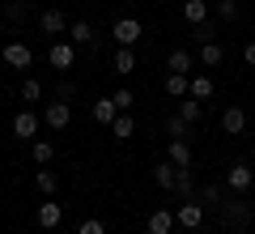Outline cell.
Segmentation results:
<instances>
[{
  "label": "cell",
  "mask_w": 255,
  "mask_h": 234,
  "mask_svg": "<svg viewBox=\"0 0 255 234\" xmlns=\"http://www.w3.org/2000/svg\"><path fill=\"white\" fill-rule=\"evenodd\" d=\"M111 38H115V47H136L140 38H145V26H140L136 17H119L115 26H111Z\"/></svg>",
  "instance_id": "6da1fadb"
},
{
  "label": "cell",
  "mask_w": 255,
  "mask_h": 234,
  "mask_svg": "<svg viewBox=\"0 0 255 234\" xmlns=\"http://www.w3.org/2000/svg\"><path fill=\"white\" fill-rule=\"evenodd\" d=\"M43 124L55 128V132H64V128L73 124V102H64V98L47 102V107H43Z\"/></svg>",
  "instance_id": "7a4b0ae2"
},
{
  "label": "cell",
  "mask_w": 255,
  "mask_h": 234,
  "mask_svg": "<svg viewBox=\"0 0 255 234\" xmlns=\"http://www.w3.org/2000/svg\"><path fill=\"white\" fill-rule=\"evenodd\" d=\"M47 64H51L55 72H68V68L77 64V47L68 43V38H55V43H51V51H47Z\"/></svg>",
  "instance_id": "3957f363"
},
{
  "label": "cell",
  "mask_w": 255,
  "mask_h": 234,
  "mask_svg": "<svg viewBox=\"0 0 255 234\" xmlns=\"http://www.w3.org/2000/svg\"><path fill=\"white\" fill-rule=\"evenodd\" d=\"M221 222H226V226H247V222H251V200H243V196L221 200Z\"/></svg>",
  "instance_id": "277c9868"
},
{
  "label": "cell",
  "mask_w": 255,
  "mask_h": 234,
  "mask_svg": "<svg viewBox=\"0 0 255 234\" xmlns=\"http://www.w3.org/2000/svg\"><path fill=\"white\" fill-rule=\"evenodd\" d=\"M34 222H38V230H60V222H64V205H60L55 196H47L43 205H38Z\"/></svg>",
  "instance_id": "5b68a950"
},
{
  "label": "cell",
  "mask_w": 255,
  "mask_h": 234,
  "mask_svg": "<svg viewBox=\"0 0 255 234\" xmlns=\"http://www.w3.org/2000/svg\"><path fill=\"white\" fill-rule=\"evenodd\" d=\"M213 94H217V81H213L209 72H191V77H187V98H196V102H209Z\"/></svg>",
  "instance_id": "8992f818"
},
{
  "label": "cell",
  "mask_w": 255,
  "mask_h": 234,
  "mask_svg": "<svg viewBox=\"0 0 255 234\" xmlns=\"http://www.w3.org/2000/svg\"><path fill=\"white\" fill-rule=\"evenodd\" d=\"M174 222L187 226V230H200V226H204V205H196V196L183 200V205L174 209Z\"/></svg>",
  "instance_id": "52a82bcc"
},
{
  "label": "cell",
  "mask_w": 255,
  "mask_h": 234,
  "mask_svg": "<svg viewBox=\"0 0 255 234\" xmlns=\"http://www.w3.org/2000/svg\"><path fill=\"white\" fill-rule=\"evenodd\" d=\"M38 30L51 34V38H64V34H68V17H64L60 9H43V13H38Z\"/></svg>",
  "instance_id": "ba28073f"
},
{
  "label": "cell",
  "mask_w": 255,
  "mask_h": 234,
  "mask_svg": "<svg viewBox=\"0 0 255 234\" xmlns=\"http://www.w3.org/2000/svg\"><path fill=\"white\" fill-rule=\"evenodd\" d=\"M226 179H230V192H234V196H247V192H251V183H255V171H251L247 162H234Z\"/></svg>",
  "instance_id": "9c48e42d"
},
{
  "label": "cell",
  "mask_w": 255,
  "mask_h": 234,
  "mask_svg": "<svg viewBox=\"0 0 255 234\" xmlns=\"http://www.w3.org/2000/svg\"><path fill=\"white\" fill-rule=\"evenodd\" d=\"M38 124H43V115H34V111H17V115H13V136L34 141V136H38Z\"/></svg>",
  "instance_id": "30bf717a"
},
{
  "label": "cell",
  "mask_w": 255,
  "mask_h": 234,
  "mask_svg": "<svg viewBox=\"0 0 255 234\" xmlns=\"http://www.w3.org/2000/svg\"><path fill=\"white\" fill-rule=\"evenodd\" d=\"M0 55H4V64H9V68H21V72L34 64V51H30L26 43H4V51H0Z\"/></svg>",
  "instance_id": "8fae6325"
},
{
  "label": "cell",
  "mask_w": 255,
  "mask_h": 234,
  "mask_svg": "<svg viewBox=\"0 0 255 234\" xmlns=\"http://www.w3.org/2000/svg\"><path fill=\"white\" fill-rule=\"evenodd\" d=\"M166 68H170V72H183V77H191V72H196V55H191L187 47H174V51L166 55Z\"/></svg>",
  "instance_id": "7c38bea8"
},
{
  "label": "cell",
  "mask_w": 255,
  "mask_h": 234,
  "mask_svg": "<svg viewBox=\"0 0 255 234\" xmlns=\"http://www.w3.org/2000/svg\"><path fill=\"white\" fill-rule=\"evenodd\" d=\"M111 72L132 77V72H136V51H132V47H115V55H111Z\"/></svg>",
  "instance_id": "4fadbf2b"
},
{
  "label": "cell",
  "mask_w": 255,
  "mask_h": 234,
  "mask_svg": "<svg viewBox=\"0 0 255 234\" xmlns=\"http://www.w3.org/2000/svg\"><path fill=\"white\" fill-rule=\"evenodd\" d=\"M221 128H226L230 136H243L247 132V111L243 107H226L221 111Z\"/></svg>",
  "instance_id": "5bb4252c"
},
{
  "label": "cell",
  "mask_w": 255,
  "mask_h": 234,
  "mask_svg": "<svg viewBox=\"0 0 255 234\" xmlns=\"http://www.w3.org/2000/svg\"><path fill=\"white\" fill-rule=\"evenodd\" d=\"M111 136H115V141H132V136H136V124H132V111H119V115L111 119Z\"/></svg>",
  "instance_id": "9a60e30c"
},
{
  "label": "cell",
  "mask_w": 255,
  "mask_h": 234,
  "mask_svg": "<svg viewBox=\"0 0 255 234\" xmlns=\"http://www.w3.org/2000/svg\"><path fill=\"white\" fill-rule=\"evenodd\" d=\"M68 43L73 47H94V26L90 21H68Z\"/></svg>",
  "instance_id": "2e32d148"
},
{
  "label": "cell",
  "mask_w": 255,
  "mask_h": 234,
  "mask_svg": "<svg viewBox=\"0 0 255 234\" xmlns=\"http://www.w3.org/2000/svg\"><path fill=\"white\" fill-rule=\"evenodd\" d=\"M145 230H149V234H170V230H174V213H170V209H157V213H149Z\"/></svg>",
  "instance_id": "e0dca14e"
},
{
  "label": "cell",
  "mask_w": 255,
  "mask_h": 234,
  "mask_svg": "<svg viewBox=\"0 0 255 234\" xmlns=\"http://www.w3.org/2000/svg\"><path fill=\"white\" fill-rule=\"evenodd\" d=\"M183 21H191V26L209 21V0H183Z\"/></svg>",
  "instance_id": "ac0fdd59"
},
{
  "label": "cell",
  "mask_w": 255,
  "mask_h": 234,
  "mask_svg": "<svg viewBox=\"0 0 255 234\" xmlns=\"http://www.w3.org/2000/svg\"><path fill=\"white\" fill-rule=\"evenodd\" d=\"M115 115H119V107H115V98H111V94H107V98H98V102H94V124L111 128V119H115Z\"/></svg>",
  "instance_id": "d6986e66"
},
{
  "label": "cell",
  "mask_w": 255,
  "mask_h": 234,
  "mask_svg": "<svg viewBox=\"0 0 255 234\" xmlns=\"http://www.w3.org/2000/svg\"><path fill=\"white\" fill-rule=\"evenodd\" d=\"M221 60H226V51H221V43H217V38L200 47V68H217Z\"/></svg>",
  "instance_id": "ffe728a7"
},
{
  "label": "cell",
  "mask_w": 255,
  "mask_h": 234,
  "mask_svg": "<svg viewBox=\"0 0 255 234\" xmlns=\"http://www.w3.org/2000/svg\"><path fill=\"white\" fill-rule=\"evenodd\" d=\"M153 183L162 192H174V162H157L153 166Z\"/></svg>",
  "instance_id": "44dd1931"
},
{
  "label": "cell",
  "mask_w": 255,
  "mask_h": 234,
  "mask_svg": "<svg viewBox=\"0 0 255 234\" xmlns=\"http://www.w3.org/2000/svg\"><path fill=\"white\" fill-rule=\"evenodd\" d=\"M34 183H38V192H43V196H55V192H60V175H55V171H38Z\"/></svg>",
  "instance_id": "7402d4cb"
},
{
  "label": "cell",
  "mask_w": 255,
  "mask_h": 234,
  "mask_svg": "<svg viewBox=\"0 0 255 234\" xmlns=\"http://www.w3.org/2000/svg\"><path fill=\"white\" fill-rule=\"evenodd\" d=\"M166 153H170L174 166H191V145L187 141H170V149H166Z\"/></svg>",
  "instance_id": "603a6c76"
},
{
  "label": "cell",
  "mask_w": 255,
  "mask_h": 234,
  "mask_svg": "<svg viewBox=\"0 0 255 234\" xmlns=\"http://www.w3.org/2000/svg\"><path fill=\"white\" fill-rule=\"evenodd\" d=\"M166 94L170 98H187V77L183 72H166Z\"/></svg>",
  "instance_id": "cb8c5ba5"
},
{
  "label": "cell",
  "mask_w": 255,
  "mask_h": 234,
  "mask_svg": "<svg viewBox=\"0 0 255 234\" xmlns=\"http://www.w3.org/2000/svg\"><path fill=\"white\" fill-rule=\"evenodd\" d=\"M187 119H179V111H174L170 119H166V136H170V141H187Z\"/></svg>",
  "instance_id": "d4e9b609"
},
{
  "label": "cell",
  "mask_w": 255,
  "mask_h": 234,
  "mask_svg": "<svg viewBox=\"0 0 255 234\" xmlns=\"http://www.w3.org/2000/svg\"><path fill=\"white\" fill-rule=\"evenodd\" d=\"M30 158H34L38 166H51V158H55V145H51V141H34V149H30Z\"/></svg>",
  "instance_id": "484cf974"
},
{
  "label": "cell",
  "mask_w": 255,
  "mask_h": 234,
  "mask_svg": "<svg viewBox=\"0 0 255 234\" xmlns=\"http://www.w3.org/2000/svg\"><path fill=\"white\" fill-rule=\"evenodd\" d=\"M174 192L191 200V166H174Z\"/></svg>",
  "instance_id": "4316f807"
},
{
  "label": "cell",
  "mask_w": 255,
  "mask_h": 234,
  "mask_svg": "<svg viewBox=\"0 0 255 234\" xmlns=\"http://www.w3.org/2000/svg\"><path fill=\"white\" fill-rule=\"evenodd\" d=\"M204 115V102H196V98H187V102H179V119H187V124H196V119Z\"/></svg>",
  "instance_id": "83f0119b"
},
{
  "label": "cell",
  "mask_w": 255,
  "mask_h": 234,
  "mask_svg": "<svg viewBox=\"0 0 255 234\" xmlns=\"http://www.w3.org/2000/svg\"><path fill=\"white\" fill-rule=\"evenodd\" d=\"M21 98H26V102H38V98H43V81L26 77V81H21Z\"/></svg>",
  "instance_id": "f1b7e54d"
},
{
  "label": "cell",
  "mask_w": 255,
  "mask_h": 234,
  "mask_svg": "<svg viewBox=\"0 0 255 234\" xmlns=\"http://www.w3.org/2000/svg\"><path fill=\"white\" fill-rule=\"evenodd\" d=\"M0 17L4 21H21L26 17V4H21V0H4V13H0Z\"/></svg>",
  "instance_id": "f546056e"
},
{
  "label": "cell",
  "mask_w": 255,
  "mask_h": 234,
  "mask_svg": "<svg viewBox=\"0 0 255 234\" xmlns=\"http://www.w3.org/2000/svg\"><path fill=\"white\" fill-rule=\"evenodd\" d=\"M217 17L221 21H234L238 17V0H217Z\"/></svg>",
  "instance_id": "4dcf8cb0"
},
{
  "label": "cell",
  "mask_w": 255,
  "mask_h": 234,
  "mask_svg": "<svg viewBox=\"0 0 255 234\" xmlns=\"http://www.w3.org/2000/svg\"><path fill=\"white\" fill-rule=\"evenodd\" d=\"M111 98H115V107H119V111H132V102H136V94H132V90L124 85V90H115Z\"/></svg>",
  "instance_id": "1f68e13d"
},
{
  "label": "cell",
  "mask_w": 255,
  "mask_h": 234,
  "mask_svg": "<svg viewBox=\"0 0 255 234\" xmlns=\"http://www.w3.org/2000/svg\"><path fill=\"white\" fill-rule=\"evenodd\" d=\"M213 38H217V30H213L209 21H200V26H196V43L204 47V43H213Z\"/></svg>",
  "instance_id": "d6a6232c"
},
{
  "label": "cell",
  "mask_w": 255,
  "mask_h": 234,
  "mask_svg": "<svg viewBox=\"0 0 255 234\" xmlns=\"http://www.w3.org/2000/svg\"><path fill=\"white\" fill-rule=\"evenodd\" d=\"M77 234H107V226H102L98 217H85V222H81V230H77Z\"/></svg>",
  "instance_id": "836d02e7"
},
{
  "label": "cell",
  "mask_w": 255,
  "mask_h": 234,
  "mask_svg": "<svg viewBox=\"0 0 255 234\" xmlns=\"http://www.w3.org/2000/svg\"><path fill=\"white\" fill-rule=\"evenodd\" d=\"M200 200H204V205H221V188H217V183H209V188L200 192Z\"/></svg>",
  "instance_id": "e575fe53"
},
{
  "label": "cell",
  "mask_w": 255,
  "mask_h": 234,
  "mask_svg": "<svg viewBox=\"0 0 255 234\" xmlns=\"http://www.w3.org/2000/svg\"><path fill=\"white\" fill-rule=\"evenodd\" d=\"M243 60H247V64H251V68H255V38H251V43L243 47Z\"/></svg>",
  "instance_id": "d590c367"
},
{
  "label": "cell",
  "mask_w": 255,
  "mask_h": 234,
  "mask_svg": "<svg viewBox=\"0 0 255 234\" xmlns=\"http://www.w3.org/2000/svg\"><path fill=\"white\" fill-rule=\"evenodd\" d=\"M0 38H4V17H0Z\"/></svg>",
  "instance_id": "8d00e7d4"
}]
</instances>
